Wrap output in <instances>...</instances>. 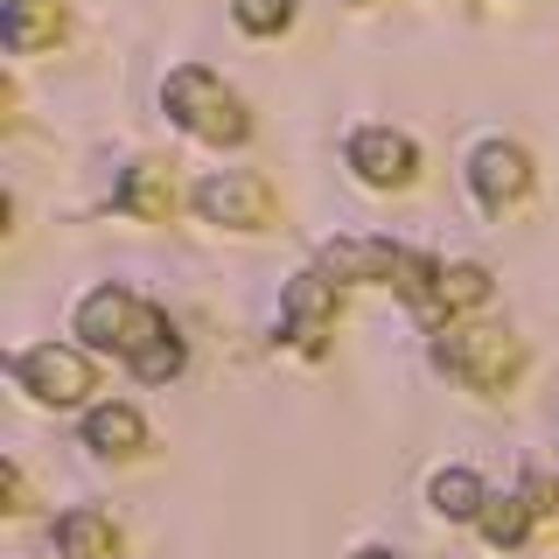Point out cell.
<instances>
[{
  "instance_id": "cell-2",
  "label": "cell",
  "mask_w": 559,
  "mask_h": 559,
  "mask_svg": "<svg viewBox=\"0 0 559 559\" xmlns=\"http://www.w3.org/2000/svg\"><path fill=\"white\" fill-rule=\"evenodd\" d=\"M162 98H168V119H182L197 140H217V147L245 140V105L224 92V84L210 78L203 63H182V70L162 84Z\"/></svg>"
},
{
  "instance_id": "cell-13",
  "label": "cell",
  "mask_w": 559,
  "mask_h": 559,
  "mask_svg": "<svg viewBox=\"0 0 559 559\" xmlns=\"http://www.w3.org/2000/svg\"><path fill=\"white\" fill-rule=\"evenodd\" d=\"M476 301H489V273L483 266H441V280H433V301L419 308V322H441V314H454V308H476Z\"/></svg>"
},
{
  "instance_id": "cell-12",
  "label": "cell",
  "mask_w": 559,
  "mask_h": 559,
  "mask_svg": "<svg viewBox=\"0 0 559 559\" xmlns=\"http://www.w3.org/2000/svg\"><path fill=\"white\" fill-rule=\"evenodd\" d=\"M57 552L63 559H112L119 552V524L98 511H70L57 518Z\"/></svg>"
},
{
  "instance_id": "cell-17",
  "label": "cell",
  "mask_w": 559,
  "mask_h": 559,
  "mask_svg": "<svg viewBox=\"0 0 559 559\" xmlns=\"http://www.w3.org/2000/svg\"><path fill=\"white\" fill-rule=\"evenodd\" d=\"M182 357H189V349H182V336L168 329V336H154V343L140 349V357H127V364H133V378H147V384H168L175 371H182Z\"/></svg>"
},
{
  "instance_id": "cell-9",
  "label": "cell",
  "mask_w": 559,
  "mask_h": 559,
  "mask_svg": "<svg viewBox=\"0 0 559 559\" xmlns=\"http://www.w3.org/2000/svg\"><path fill=\"white\" fill-rule=\"evenodd\" d=\"M322 273L329 280H392L406 273V245H384V238H336L322 252Z\"/></svg>"
},
{
  "instance_id": "cell-3",
  "label": "cell",
  "mask_w": 559,
  "mask_h": 559,
  "mask_svg": "<svg viewBox=\"0 0 559 559\" xmlns=\"http://www.w3.org/2000/svg\"><path fill=\"white\" fill-rule=\"evenodd\" d=\"M78 336L92 343V349H127V357H140L154 336H168V314L147 308L127 287H98L92 301L78 308Z\"/></svg>"
},
{
  "instance_id": "cell-18",
  "label": "cell",
  "mask_w": 559,
  "mask_h": 559,
  "mask_svg": "<svg viewBox=\"0 0 559 559\" xmlns=\"http://www.w3.org/2000/svg\"><path fill=\"white\" fill-rule=\"evenodd\" d=\"M231 8H238V22L252 35H273V28L294 22V0H231Z\"/></svg>"
},
{
  "instance_id": "cell-4",
  "label": "cell",
  "mask_w": 559,
  "mask_h": 559,
  "mask_svg": "<svg viewBox=\"0 0 559 559\" xmlns=\"http://www.w3.org/2000/svg\"><path fill=\"white\" fill-rule=\"evenodd\" d=\"M336 314H343V294L329 273H294L287 294H280V329L294 336V349H308V357H322L329 336H336Z\"/></svg>"
},
{
  "instance_id": "cell-5",
  "label": "cell",
  "mask_w": 559,
  "mask_h": 559,
  "mask_svg": "<svg viewBox=\"0 0 559 559\" xmlns=\"http://www.w3.org/2000/svg\"><path fill=\"white\" fill-rule=\"evenodd\" d=\"M197 210L210 224L259 231V224H273V189L259 182V175H245V168H224V175H210V182L197 189Z\"/></svg>"
},
{
  "instance_id": "cell-14",
  "label": "cell",
  "mask_w": 559,
  "mask_h": 559,
  "mask_svg": "<svg viewBox=\"0 0 559 559\" xmlns=\"http://www.w3.org/2000/svg\"><path fill=\"white\" fill-rule=\"evenodd\" d=\"M140 441H147V427L133 406H92V419H84V448L98 454H133Z\"/></svg>"
},
{
  "instance_id": "cell-19",
  "label": "cell",
  "mask_w": 559,
  "mask_h": 559,
  "mask_svg": "<svg viewBox=\"0 0 559 559\" xmlns=\"http://www.w3.org/2000/svg\"><path fill=\"white\" fill-rule=\"evenodd\" d=\"M357 559H399V552H384V546H364V552H357Z\"/></svg>"
},
{
  "instance_id": "cell-11",
  "label": "cell",
  "mask_w": 559,
  "mask_h": 559,
  "mask_svg": "<svg viewBox=\"0 0 559 559\" xmlns=\"http://www.w3.org/2000/svg\"><path fill=\"white\" fill-rule=\"evenodd\" d=\"M63 43V8L57 0H8V49L35 57V49Z\"/></svg>"
},
{
  "instance_id": "cell-1",
  "label": "cell",
  "mask_w": 559,
  "mask_h": 559,
  "mask_svg": "<svg viewBox=\"0 0 559 559\" xmlns=\"http://www.w3.org/2000/svg\"><path fill=\"white\" fill-rule=\"evenodd\" d=\"M433 364H441L454 384H468V392H503V384L518 378L524 349H518L511 329H441V336H433Z\"/></svg>"
},
{
  "instance_id": "cell-7",
  "label": "cell",
  "mask_w": 559,
  "mask_h": 559,
  "mask_svg": "<svg viewBox=\"0 0 559 559\" xmlns=\"http://www.w3.org/2000/svg\"><path fill=\"white\" fill-rule=\"evenodd\" d=\"M468 189H476L489 210H503L511 197L532 189V154H524L518 140H483V147L468 154Z\"/></svg>"
},
{
  "instance_id": "cell-16",
  "label": "cell",
  "mask_w": 559,
  "mask_h": 559,
  "mask_svg": "<svg viewBox=\"0 0 559 559\" xmlns=\"http://www.w3.org/2000/svg\"><path fill=\"white\" fill-rule=\"evenodd\" d=\"M483 483L468 476V468H441V476H433V511L441 518H483Z\"/></svg>"
},
{
  "instance_id": "cell-8",
  "label": "cell",
  "mask_w": 559,
  "mask_h": 559,
  "mask_svg": "<svg viewBox=\"0 0 559 559\" xmlns=\"http://www.w3.org/2000/svg\"><path fill=\"white\" fill-rule=\"evenodd\" d=\"M349 168H357L371 189H392V182H413L419 147L406 133H392V127H364L357 140H349Z\"/></svg>"
},
{
  "instance_id": "cell-6",
  "label": "cell",
  "mask_w": 559,
  "mask_h": 559,
  "mask_svg": "<svg viewBox=\"0 0 559 559\" xmlns=\"http://www.w3.org/2000/svg\"><path fill=\"white\" fill-rule=\"evenodd\" d=\"M14 378H22L43 406H70V399L92 392V364H84V349H63V343L28 349V357L14 364Z\"/></svg>"
},
{
  "instance_id": "cell-15",
  "label": "cell",
  "mask_w": 559,
  "mask_h": 559,
  "mask_svg": "<svg viewBox=\"0 0 559 559\" xmlns=\"http://www.w3.org/2000/svg\"><path fill=\"white\" fill-rule=\"evenodd\" d=\"M524 532H532V503L524 497H489L483 503V538L489 546L511 552V546H524Z\"/></svg>"
},
{
  "instance_id": "cell-10",
  "label": "cell",
  "mask_w": 559,
  "mask_h": 559,
  "mask_svg": "<svg viewBox=\"0 0 559 559\" xmlns=\"http://www.w3.org/2000/svg\"><path fill=\"white\" fill-rule=\"evenodd\" d=\"M175 168L168 162H133L127 175H119V210L127 217H140V224H162V217H175Z\"/></svg>"
}]
</instances>
